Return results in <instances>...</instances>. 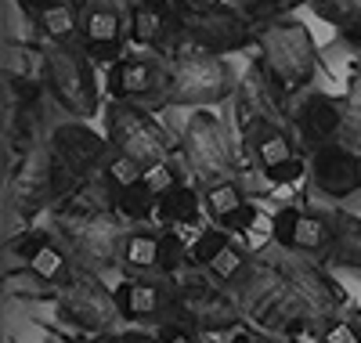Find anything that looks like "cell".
I'll return each instance as SVG.
<instances>
[{"instance_id":"cell-35","label":"cell","mask_w":361,"mask_h":343,"mask_svg":"<svg viewBox=\"0 0 361 343\" xmlns=\"http://www.w3.org/2000/svg\"><path fill=\"white\" fill-rule=\"evenodd\" d=\"M314 339H318V343H361V325H357L354 318L336 315V318L322 322V329H318Z\"/></svg>"},{"instance_id":"cell-4","label":"cell","mask_w":361,"mask_h":343,"mask_svg":"<svg viewBox=\"0 0 361 343\" xmlns=\"http://www.w3.org/2000/svg\"><path fill=\"white\" fill-rule=\"evenodd\" d=\"M231 293H235L238 307H243V315L257 329H264L271 336H282L286 339V329L293 322H300V318L318 322L311 311L304 307V300L296 296V289H293V282L286 278V271H282L279 260H260L257 257L253 267L243 275V282H238Z\"/></svg>"},{"instance_id":"cell-41","label":"cell","mask_w":361,"mask_h":343,"mask_svg":"<svg viewBox=\"0 0 361 343\" xmlns=\"http://www.w3.org/2000/svg\"><path fill=\"white\" fill-rule=\"evenodd\" d=\"M116 4H119V8H130V4H137V0H116Z\"/></svg>"},{"instance_id":"cell-20","label":"cell","mask_w":361,"mask_h":343,"mask_svg":"<svg viewBox=\"0 0 361 343\" xmlns=\"http://www.w3.org/2000/svg\"><path fill=\"white\" fill-rule=\"evenodd\" d=\"M170 286V275H123L116 286L119 315L127 322H166Z\"/></svg>"},{"instance_id":"cell-11","label":"cell","mask_w":361,"mask_h":343,"mask_svg":"<svg viewBox=\"0 0 361 343\" xmlns=\"http://www.w3.org/2000/svg\"><path fill=\"white\" fill-rule=\"evenodd\" d=\"M279 264H282L286 278L293 282L296 296L304 300V307L311 311L318 322H329V318L343 315L347 293H343V286L336 282V278L329 275L325 264H314V260H307L304 253H286V249L279 253Z\"/></svg>"},{"instance_id":"cell-19","label":"cell","mask_w":361,"mask_h":343,"mask_svg":"<svg viewBox=\"0 0 361 343\" xmlns=\"http://www.w3.org/2000/svg\"><path fill=\"white\" fill-rule=\"evenodd\" d=\"M109 98L116 102H159L163 87V61L159 54H123L109 66Z\"/></svg>"},{"instance_id":"cell-12","label":"cell","mask_w":361,"mask_h":343,"mask_svg":"<svg viewBox=\"0 0 361 343\" xmlns=\"http://www.w3.org/2000/svg\"><path fill=\"white\" fill-rule=\"evenodd\" d=\"M51 152L62 160L80 181H90V177H102L109 155H112V145L105 134H98L94 127H87V119H66L58 123L47 138Z\"/></svg>"},{"instance_id":"cell-5","label":"cell","mask_w":361,"mask_h":343,"mask_svg":"<svg viewBox=\"0 0 361 343\" xmlns=\"http://www.w3.org/2000/svg\"><path fill=\"white\" fill-rule=\"evenodd\" d=\"M243 318L246 315L238 307L235 293L214 282L202 267H188L185 275L173 278L166 322H180L195 329L199 336H221V332H235L243 325Z\"/></svg>"},{"instance_id":"cell-40","label":"cell","mask_w":361,"mask_h":343,"mask_svg":"<svg viewBox=\"0 0 361 343\" xmlns=\"http://www.w3.org/2000/svg\"><path fill=\"white\" fill-rule=\"evenodd\" d=\"M228 343H267V332L264 329H250V325H238Z\"/></svg>"},{"instance_id":"cell-36","label":"cell","mask_w":361,"mask_h":343,"mask_svg":"<svg viewBox=\"0 0 361 343\" xmlns=\"http://www.w3.org/2000/svg\"><path fill=\"white\" fill-rule=\"evenodd\" d=\"M145 184H148V192H152L156 199H163L166 192H173L180 184V174H177L173 163H156V167L145 170Z\"/></svg>"},{"instance_id":"cell-1","label":"cell","mask_w":361,"mask_h":343,"mask_svg":"<svg viewBox=\"0 0 361 343\" xmlns=\"http://www.w3.org/2000/svg\"><path fill=\"white\" fill-rule=\"evenodd\" d=\"M51 231L62 239V246L73 253L80 267L90 271H116L123 260V242L130 224L112 206H54L51 210Z\"/></svg>"},{"instance_id":"cell-22","label":"cell","mask_w":361,"mask_h":343,"mask_svg":"<svg viewBox=\"0 0 361 343\" xmlns=\"http://www.w3.org/2000/svg\"><path fill=\"white\" fill-rule=\"evenodd\" d=\"M333 221V242L325 249V267H343V271H361V217L347 210H329Z\"/></svg>"},{"instance_id":"cell-13","label":"cell","mask_w":361,"mask_h":343,"mask_svg":"<svg viewBox=\"0 0 361 343\" xmlns=\"http://www.w3.org/2000/svg\"><path fill=\"white\" fill-rule=\"evenodd\" d=\"M127 44V8L116 0H80V47L94 61H119Z\"/></svg>"},{"instance_id":"cell-33","label":"cell","mask_w":361,"mask_h":343,"mask_svg":"<svg viewBox=\"0 0 361 343\" xmlns=\"http://www.w3.org/2000/svg\"><path fill=\"white\" fill-rule=\"evenodd\" d=\"M304 4H311V0H238V8L246 11V18L253 25L271 22V18H286V15H293L296 8H304Z\"/></svg>"},{"instance_id":"cell-3","label":"cell","mask_w":361,"mask_h":343,"mask_svg":"<svg viewBox=\"0 0 361 343\" xmlns=\"http://www.w3.org/2000/svg\"><path fill=\"white\" fill-rule=\"evenodd\" d=\"M238 76L221 54L185 51L163 58V87L159 102L163 109H214L228 98H235Z\"/></svg>"},{"instance_id":"cell-24","label":"cell","mask_w":361,"mask_h":343,"mask_svg":"<svg viewBox=\"0 0 361 343\" xmlns=\"http://www.w3.org/2000/svg\"><path fill=\"white\" fill-rule=\"evenodd\" d=\"M123 275H159V235L152 228H130L123 242Z\"/></svg>"},{"instance_id":"cell-21","label":"cell","mask_w":361,"mask_h":343,"mask_svg":"<svg viewBox=\"0 0 361 343\" xmlns=\"http://www.w3.org/2000/svg\"><path fill=\"white\" fill-rule=\"evenodd\" d=\"M18 8L44 44H80V0H18Z\"/></svg>"},{"instance_id":"cell-17","label":"cell","mask_w":361,"mask_h":343,"mask_svg":"<svg viewBox=\"0 0 361 343\" xmlns=\"http://www.w3.org/2000/svg\"><path fill=\"white\" fill-rule=\"evenodd\" d=\"M307 177L311 184L325 195V199H350L361 192V152L347 148V145H322L311 152L307 163Z\"/></svg>"},{"instance_id":"cell-42","label":"cell","mask_w":361,"mask_h":343,"mask_svg":"<svg viewBox=\"0 0 361 343\" xmlns=\"http://www.w3.org/2000/svg\"><path fill=\"white\" fill-rule=\"evenodd\" d=\"M357 69H361V66H357Z\"/></svg>"},{"instance_id":"cell-10","label":"cell","mask_w":361,"mask_h":343,"mask_svg":"<svg viewBox=\"0 0 361 343\" xmlns=\"http://www.w3.org/2000/svg\"><path fill=\"white\" fill-rule=\"evenodd\" d=\"M58 318L66 325L80 329L83 336H98V332H109L119 318V303H116V289H109L102 282L98 271L90 267H80L66 278L62 286H58Z\"/></svg>"},{"instance_id":"cell-32","label":"cell","mask_w":361,"mask_h":343,"mask_svg":"<svg viewBox=\"0 0 361 343\" xmlns=\"http://www.w3.org/2000/svg\"><path fill=\"white\" fill-rule=\"evenodd\" d=\"M145 163H137L134 155H123V152H112L109 155V163H105V170H102V177L109 181V188L112 192H119V188H134V184H141L145 181Z\"/></svg>"},{"instance_id":"cell-28","label":"cell","mask_w":361,"mask_h":343,"mask_svg":"<svg viewBox=\"0 0 361 343\" xmlns=\"http://www.w3.org/2000/svg\"><path fill=\"white\" fill-rule=\"evenodd\" d=\"M112 210L123 217L127 224H156V210L159 199L148 192V184H134V188H119L112 192Z\"/></svg>"},{"instance_id":"cell-25","label":"cell","mask_w":361,"mask_h":343,"mask_svg":"<svg viewBox=\"0 0 361 343\" xmlns=\"http://www.w3.org/2000/svg\"><path fill=\"white\" fill-rule=\"evenodd\" d=\"M4 83H44V47L4 40Z\"/></svg>"},{"instance_id":"cell-7","label":"cell","mask_w":361,"mask_h":343,"mask_svg":"<svg viewBox=\"0 0 361 343\" xmlns=\"http://www.w3.org/2000/svg\"><path fill=\"white\" fill-rule=\"evenodd\" d=\"M177 155L195 177V184L235 177L238 170V152H235L228 123L209 109H188V119L180 123Z\"/></svg>"},{"instance_id":"cell-23","label":"cell","mask_w":361,"mask_h":343,"mask_svg":"<svg viewBox=\"0 0 361 343\" xmlns=\"http://www.w3.org/2000/svg\"><path fill=\"white\" fill-rule=\"evenodd\" d=\"M202 188L199 184H188L180 181L173 192H166L159 199V210H156V224L159 231L163 228H199V217H202Z\"/></svg>"},{"instance_id":"cell-15","label":"cell","mask_w":361,"mask_h":343,"mask_svg":"<svg viewBox=\"0 0 361 343\" xmlns=\"http://www.w3.org/2000/svg\"><path fill=\"white\" fill-rule=\"evenodd\" d=\"M271 242L286 253H304V257H325L333 242V221L322 210L304 206H282L271 217Z\"/></svg>"},{"instance_id":"cell-30","label":"cell","mask_w":361,"mask_h":343,"mask_svg":"<svg viewBox=\"0 0 361 343\" xmlns=\"http://www.w3.org/2000/svg\"><path fill=\"white\" fill-rule=\"evenodd\" d=\"M192 267V242L180 235L177 228H163L159 231V275H185Z\"/></svg>"},{"instance_id":"cell-18","label":"cell","mask_w":361,"mask_h":343,"mask_svg":"<svg viewBox=\"0 0 361 343\" xmlns=\"http://www.w3.org/2000/svg\"><path fill=\"white\" fill-rule=\"evenodd\" d=\"M246 145H250L253 163L267 174V181H275V184H296V181H304V174L311 170L304 160H300L296 138L282 127V123H267V127H260Z\"/></svg>"},{"instance_id":"cell-34","label":"cell","mask_w":361,"mask_h":343,"mask_svg":"<svg viewBox=\"0 0 361 343\" xmlns=\"http://www.w3.org/2000/svg\"><path fill=\"white\" fill-rule=\"evenodd\" d=\"M235 235L231 231H224V228H206V231H199L195 239H192V267H206L209 260H214L217 253H221V246L224 242H231Z\"/></svg>"},{"instance_id":"cell-6","label":"cell","mask_w":361,"mask_h":343,"mask_svg":"<svg viewBox=\"0 0 361 343\" xmlns=\"http://www.w3.org/2000/svg\"><path fill=\"white\" fill-rule=\"evenodd\" d=\"M44 87L73 119H94L102 109L94 58L80 44H44Z\"/></svg>"},{"instance_id":"cell-37","label":"cell","mask_w":361,"mask_h":343,"mask_svg":"<svg viewBox=\"0 0 361 343\" xmlns=\"http://www.w3.org/2000/svg\"><path fill=\"white\" fill-rule=\"evenodd\" d=\"M80 343H159V336H152V332H137V329H130V332H98V336H83Z\"/></svg>"},{"instance_id":"cell-26","label":"cell","mask_w":361,"mask_h":343,"mask_svg":"<svg viewBox=\"0 0 361 343\" xmlns=\"http://www.w3.org/2000/svg\"><path fill=\"white\" fill-rule=\"evenodd\" d=\"M307 8L333 25L350 47H361V0H311Z\"/></svg>"},{"instance_id":"cell-16","label":"cell","mask_w":361,"mask_h":343,"mask_svg":"<svg viewBox=\"0 0 361 343\" xmlns=\"http://www.w3.org/2000/svg\"><path fill=\"white\" fill-rule=\"evenodd\" d=\"M293 131L296 141H304L311 152L336 145L343 134V98H333L325 90H304L293 105Z\"/></svg>"},{"instance_id":"cell-29","label":"cell","mask_w":361,"mask_h":343,"mask_svg":"<svg viewBox=\"0 0 361 343\" xmlns=\"http://www.w3.org/2000/svg\"><path fill=\"white\" fill-rule=\"evenodd\" d=\"M4 293L8 296H15V300H37V303H44V300H58V286H51L47 278H40L29 264H22V267H8L4 271Z\"/></svg>"},{"instance_id":"cell-9","label":"cell","mask_w":361,"mask_h":343,"mask_svg":"<svg viewBox=\"0 0 361 343\" xmlns=\"http://www.w3.org/2000/svg\"><path fill=\"white\" fill-rule=\"evenodd\" d=\"M105 138H109L112 152L134 155V160L145 163V167L177 160V145L170 141V134L156 123V116L137 102L109 98V105H105Z\"/></svg>"},{"instance_id":"cell-38","label":"cell","mask_w":361,"mask_h":343,"mask_svg":"<svg viewBox=\"0 0 361 343\" xmlns=\"http://www.w3.org/2000/svg\"><path fill=\"white\" fill-rule=\"evenodd\" d=\"M159 343H199V332L180 322H159Z\"/></svg>"},{"instance_id":"cell-8","label":"cell","mask_w":361,"mask_h":343,"mask_svg":"<svg viewBox=\"0 0 361 343\" xmlns=\"http://www.w3.org/2000/svg\"><path fill=\"white\" fill-rule=\"evenodd\" d=\"M180 37H185V51L224 58L257 47V25L243 8H231L224 0H192L180 15Z\"/></svg>"},{"instance_id":"cell-31","label":"cell","mask_w":361,"mask_h":343,"mask_svg":"<svg viewBox=\"0 0 361 343\" xmlns=\"http://www.w3.org/2000/svg\"><path fill=\"white\" fill-rule=\"evenodd\" d=\"M340 145L361 152V69L350 76L347 95H343V134Z\"/></svg>"},{"instance_id":"cell-27","label":"cell","mask_w":361,"mask_h":343,"mask_svg":"<svg viewBox=\"0 0 361 343\" xmlns=\"http://www.w3.org/2000/svg\"><path fill=\"white\" fill-rule=\"evenodd\" d=\"M253 253H250V249H243V246H238L235 239L231 242H224L221 246V253L214 257V260H209L202 271L209 275V278H214V282H221L224 289H235L238 282H243V275L253 267Z\"/></svg>"},{"instance_id":"cell-39","label":"cell","mask_w":361,"mask_h":343,"mask_svg":"<svg viewBox=\"0 0 361 343\" xmlns=\"http://www.w3.org/2000/svg\"><path fill=\"white\" fill-rule=\"evenodd\" d=\"M156 11H163L170 22H180V15H185V8L192 4V0H148Z\"/></svg>"},{"instance_id":"cell-2","label":"cell","mask_w":361,"mask_h":343,"mask_svg":"<svg viewBox=\"0 0 361 343\" xmlns=\"http://www.w3.org/2000/svg\"><path fill=\"white\" fill-rule=\"evenodd\" d=\"M257 66L267 73V80L279 90H286L289 98H300L304 90L314 83L318 73V44L311 37V29L286 15V18H271L257 25Z\"/></svg>"},{"instance_id":"cell-14","label":"cell","mask_w":361,"mask_h":343,"mask_svg":"<svg viewBox=\"0 0 361 343\" xmlns=\"http://www.w3.org/2000/svg\"><path fill=\"white\" fill-rule=\"evenodd\" d=\"M199 188H202V210L209 217V224H217L231 235H250V231L271 228V221H264L257 203H250L238 177H221V181L199 184Z\"/></svg>"}]
</instances>
